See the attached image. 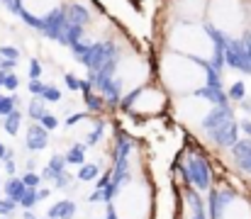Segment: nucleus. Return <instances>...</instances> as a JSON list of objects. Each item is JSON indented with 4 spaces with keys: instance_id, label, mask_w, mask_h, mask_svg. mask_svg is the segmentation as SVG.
<instances>
[{
    "instance_id": "f257e3e1",
    "label": "nucleus",
    "mask_w": 251,
    "mask_h": 219,
    "mask_svg": "<svg viewBox=\"0 0 251 219\" xmlns=\"http://www.w3.org/2000/svg\"><path fill=\"white\" fill-rule=\"evenodd\" d=\"M59 2L61 0H20V5L27 12V17H34V20L51 17V12H56Z\"/></svg>"
},
{
    "instance_id": "f03ea898",
    "label": "nucleus",
    "mask_w": 251,
    "mask_h": 219,
    "mask_svg": "<svg viewBox=\"0 0 251 219\" xmlns=\"http://www.w3.org/2000/svg\"><path fill=\"white\" fill-rule=\"evenodd\" d=\"M74 212H76V205L71 200H61L49 210V219H69L74 217Z\"/></svg>"
},
{
    "instance_id": "7ed1b4c3",
    "label": "nucleus",
    "mask_w": 251,
    "mask_h": 219,
    "mask_svg": "<svg viewBox=\"0 0 251 219\" xmlns=\"http://www.w3.org/2000/svg\"><path fill=\"white\" fill-rule=\"evenodd\" d=\"M27 144H29V148H44L47 146V129L44 127H32L29 129V134H27Z\"/></svg>"
},
{
    "instance_id": "20e7f679",
    "label": "nucleus",
    "mask_w": 251,
    "mask_h": 219,
    "mask_svg": "<svg viewBox=\"0 0 251 219\" xmlns=\"http://www.w3.org/2000/svg\"><path fill=\"white\" fill-rule=\"evenodd\" d=\"M22 193H25V183H22V180H10V183H7V195H10L12 200H20Z\"/></svg>"
},
{
    "instance_id": "39448f33",
    "label": "nucleus",
    "mask_w": 251,
    "mask_h": 219,
    "mask_svg": "<svg viewBox=\"0 0 251 219\" xmlns=\"http://www.w3.org/2000/svg\"><path fill=\"white\" fill-rule=\"evenodd\" d=\"M78 178H81V180H95V178H98V166H93V163H90V166H83V168L78 170Z\"/></svg>"
},
{
    "instance_id": "423d86ee",
    "label": "nucleus",
    "mask_w": 251,
    "mask_h": 219,
    "mask_svg": "<svg viewBox=\"0 0 251 219\" xmlns=\"http://www.w3.org/2000/svg\"><path fill=\"white\" fill-rule=\"evenodd\" d=\"M66 161L69 163H83V146H74L71 151H69V156H66Z\"/></svg>"
},
{
    "instance_id": "0eeeda50",
    "label": "nucleus",
    "mask_w": 251,
    "mask_h": 219,
    "mask_svg": "<svg viewBox=\"0 0 251 219\" xmlns=\"http://www.w3.org/2000/svg\"><path fill=\"white\" fill-rule=\"evenodd\" d=\"M42 97H44V100H54V102H56V100H61V93H59L56 88H44V90H42Z\"/></svg>"
},
{
    "instance_id": "6e6552de",
    "label": "nucleus",
    "mask_w": 251,
    "mask_h": 219,
    "mask_svg": "<svg viewBox=\"0 0 251 219\" xmlns=\"http://www.w3.org/2000/svg\"><path fill=\"white\" fill-rule=\"evenodd\" d=\"M17 124H20V115L15 112V115H12V117H7V122H5V129H7V134H15Z\"/></svg>"
},
{
    "instance_id": "1a4fd4ad",
    "label": "nucleus",
    "mask_w": 251,
    "mask_h": 219,
    "mask_svg": "<svg viewBox=\"0 0 251 219\" xmlns=\"http://www.w3.org/2000/svg\"><path fill=\"white\" fill-rule=\"evenodd\" d=\"M39 120H42V127H44V129H54V127L59 124V120H56L54 115H42Z\"/></svg>"
},
{
    "instance_id": "9d476101",
    "label": "nucleus",
    "mask_w": 251,
    "mask_h": 219,
    "mask_svg": "<svg viewBox=\"0 0 251 219\" xmlns=\"http://www.w3.org/2000/svg\"><path fill=\"white\" fill-rule=\"evenodd\" d=\"M229 97H232V100H242V97H244V83H234Z\"/></svg>"
},
{
    "instance_id": "9b49d317",
    "label": "nucleus",
    "mask_w": 251,
    "mask_h": 219,
    "mask_svg": "<svg viewBox=\"0 0 251 219\" xmlns=\"http://www.w3.org/2000/svg\"><path fill=\"white\" fill-rule=\"evenodd\" d=\"M22 183H25V188H32V185H37V183H39V175H34V173H27V175L22 178Z\"/></svg>"
},
{
    "instance_id": "f8f14e48",
    "label": "nucleus",
    "mask_w": 251,
    "mask_h": 219,
    "mask_svg": "<svg viewBox=\"0 0 251 219\" xmlns=\"http://www.w3.org/2000/svg\"><path fill=\"white\" fill-rule=\"evenodd\" d=\"M29 115H34V117H42V115H44V105H42V102H34V105H29Z\"/></svg>"
},
{
    "instance_id": "ddd939ff",
    "label": "nucleus",
    "mask_w": 251,
    "mask_h": 219,
    "mask_svg": "<svg viewBox=\"0 0 251 219\" xmlns=\"http://www.w3.org/2000/svg\"><path fill=\"white\" fill-rule=\"evenodd\" d=\"M39 75H42V73H39V64H37V61H32V64H29V78H34V80H37Z\"/></svg>"
},
{
    "instance_id": "4468645a",
    "label": "nucleus",
    "mask_w": 251,
    "mask_h": 219,
    "mask_svg": "<svg viewBox=\"0 0 251 219\" xmlns=\"http://www.w3.org/2000/svg\"><path fill=\"white\" fill-rule=\"evenodd\" d=\"M15 207V200H7V202H0V215H7L10 210Z\"/></svg>"
},
{
    "instance_id": "2eb2a0df",
    "label": "nucleus",
    "mask_w": 251,
    "mask_h": 219,
    "mask_svg": "<svg viewBox=\"0 0 251 219\" xmlns=\"http://www.w3.org/2000/svg\"><path fill=\"white\" fill-rule=\"evenodd\" d=\"M66 85H69V88H74V90H76V88H81V83H78V80H76L71 73L66 75Z\"/></svg>"
},
{
    "instance_id": "dca6fc26",
    "label": "nucleus",
    "mask_w": 251,
    "mask_h": 219,
    "mask_svg": "<svg viewBox=\"0 0 251 219\" xmlns=\"http://www.w3.org/2000/svg\"><path fill=\"white\" fill-rule=\"evenodd\" d=\"M29 90H32V93H34V95H42V90H44V85H42V83H37V80H34V83H32V85H29Z\"/></svg>"
},
{
    "instance_id": "f3484780",
    "label": "nucleus",
    "mask_w": 251,
    "mask_h": 219,
    "mask_svg": "<svg viewBox=\"0 0 251 219\" xmlns=\"http://www.w3.org/2000/svg\"><path fill=\"white\" fill-rule=\"evenodd\" d=\"M5 85H7V88H15V85H17V78H15V75H7V78H5Z\"/></svg>"
},
{
    "instance_id": "a211bd4d",
    "label": "nucleus",
    "mask_w": 251,
    "mask_h": 219,
    "mask_svg": "<svg viewBox=\"0 0 251 219\" xmlns=\"http://www.w3.org/2000/svg\"><path fill=\"white\" fill-rule=\"evenodd\" d=\"M242 129H244L247 137H251V122H242Z\"/></svg>"
},
{
    "instance_id": "6ab92c4d",
    "label": "nucleus",
    "mask_w": 251,
    "mask_h": 219,
    "mask_svg": "<svg viewBox=\"0 0 251 219\" xmlns=\"http://www.w3.org/2000/svg\"><path fill=\"white\" fill-rule=\"evenodd\" d=\"M0 158H10V153H7V148L0 144Z\"/></svg>"
}]
</instances>
